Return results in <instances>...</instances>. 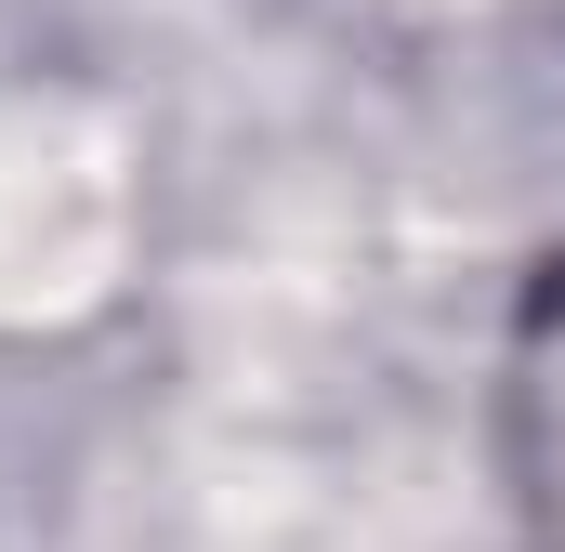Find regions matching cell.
I'll list each match as a JSON object with an SVG mask.
<instances>
[{"mask_svg":"<svg viewBox=\"0 0 565 552\" xmlns=\"http://www.w3.org/2000/svg\"><path fill=\"white\" fill-rule=\"evenodd\" d=\"M500 500L526 552H565V251L526 264L500 329Z\"/></svg>","mask_w":565,"mask_h":552,"instance_id":"cell-1","label":"cell"}]
</instances>
